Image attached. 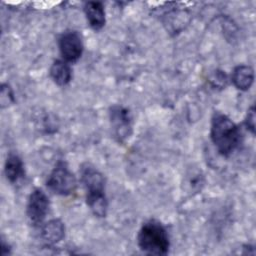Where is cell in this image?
I'll use <instances>...</instances> for the list:
<instances>
[{"label":"cell","instance_id":"cell-15","mask_svg":"<svg viewBox=\"0 0 256 256\" xmlns=\"http://www.w3.org/2000/svg\"><path fill=\"white\" fill-rule=\"evenodd\" d=\"M211 83L214 87H218V88H225L227 85V76L224 72L222 71H216L212 78H211Z\"/></svg>","mask_w":256,"mask_h":256},{"label":"cell","instance_id":"cell-16","mask_svg":"<svg viewBox=\"0 0 256 256\" xmlns=\"http://www.w3.org/2000/svg\"><path fill=\"white\" fill-rule=\"evenodd\" d=\"M245 125L247 127V129L254 134L255 133V109L254 106H252L247 113L246 119H245Z\"/></svg>","mask_w":256,"mask_h":256},{"label":"cell","instance_id":"cell-5","mask_svg":"<svg viewBox=\"0 0 256 256\" xmlns=\"http://www.w3.org/2000/svg\"><path fill=\"white\" fill-rule=\"evenodd\" d=\"M50 208V201L45 192L35 189L30 194L27 202V216L33 226H40L45 220Z\"/></svg>","mask_w":256,"mask_h":256},{"label":"cell","instance_id":"cell-13","mask_svg":"<svg viewBox=\"0 0 256 256\" xmlns=\"http://www.w3.org/2000/svg\"><path fill=\"white\" fill-rule=\"evenodd\" d=\"M86 203L95 216L103 218L107 215L108 201L105 193L86 195Z\"/></svg>","mask_w":256,"mask_h":256},{"label":"cell","instance_id":"cell-3","mask_svg":"<svg viewBox=\"0 0 256 256\" xmlns=\"http://www.w3.org/2000/svg\"><path fill=\"white\" fill-rule=\"evenodd\" d=\"M47 187L55 194L69 196L77 188V179L66 162H58L46 181Z\"/></svg>","mask_w":256,"mask_h":256},{"label":"cell","instance_id":"cell-9","mask_svg":"<svg viewBox=\"0 0 256 256\" xmlns=\"http://www.w3.org/2000/svg\"><path fill=\"white\" fill-rule=\"evenodd\" d=\"M41 237L48 245H54L65 237V225L59 219H53L41 227Z\"/></svg>","mask_w":256,"mask_h":256},{"label":"cell","instance_id":"cell-10","mask_svg":"<svg viewBox=\"0 0 256 256\" xmlns=\"http://www.w3.org/2000/svg\"><path fill=\"white\" fill-rule=\"evenodd\" d=\"M231 81L238 90H249L254 82V71L252 67L247 65L237 66L232 72Z\"/></svg>","mask_w":256,"mask_h":256},{"label":"cell","instance_id":"cell-7","mask_svg":"<svg viewBox=\"0 0 256 256\" xmlns=\"http://www.w3.org/2000/svg\"><path fill=\"white\" fill-rule=\"evenodd\" d=\"M80 180L86 191V194L105 193V179L91 164H84L80 170Z\"/></svg>","mask_w":256,"mask_h":256},{"label":"cell","instance_id":"cell-11","mask_svg":"<svg viewBox=\"0 0 256 256\" xmlns=\"http://www.w3.org/2000/svg\"><path fill=\"white\" fill-rule=\"evenodd\" d=\"M4 172L7 180L10 183L15 184L19 182L25 176L24 164L22 159L17 154H9L5 162Z\"/></svg>","mask_w":256,"mask_h":256},{"label":"cell","instance_id":"cell-6","mask_svg":"<svg viewBox=\"0 0 256 256\" xmlns=\"http://www.w3.org/2000/svg\"><path fill=\"white\" fill-rule=\"evenodd\" d=\"M59 50L64 59L68 63L77 62L84 50V45L80 34L76 31H66L59 39Z\"/></svg>","mask_w":256,"mask_h":256},{"label":"cell","instance_id":"cell-14","mask_svg":"<svg viewBox=\"0 0 256 256\" xmlns=\"http://www.w3.org/2000/svg\"><path fill=\"white\" fill-rule=\"evenodd\" d=\"M14 103V94L9 85L3 84L1 88V107L5 108Z\"/></svg>","mask_w":256,"mask_h":256},{"label":"cell","instance_id":"cell-1","mask_svg":"<svg viewBox=\"0 0 256 256\" xmlns=\"http://www.w3.org/2000/svg\"><path fill=\"white\" fill-rule=\"evenodd\" d=\"M211 140L217 151L225 157L235 152L242 143L239 127L225 114L215 112L211 121Z\"/></svg>","mask_w":256,"mask_h":256},{"label":"cell","instance_id":"cell-8","mask_svg":"<svg viewBox=\"0 0 256 256\" xmlns=\"http://www.w3.org/2000/svg\"><path fill=\"white\" fill-rule=\"evenodd\" d=\"M84 13L89 26L94 31H99L105 26V23H106L105 9L101 2L90 1L85 3Z\"/></svg>","mask_w":256,"mask_h":256},{"label":"cell","instance_id":"cell-2","mask_svg":"<svg viewBox=\"0 0 256 256\" xmlns=\"http://www.w3.org/2000/svg\"><path fill=\"white\" fill-rule=\"evenodd\" d=\"M138 246L149 255L168 254L170 241L166 228L157 220L147 221L139 231Z\"/></svg>","mask_w":256,"mask_h":256},{"label":"cell","instance_id":"cell-4","mask_svg":"<svg viewBox=\"0 0 256 256\" xmlns=\"http://www.w3.org/2000/svg\"><path fill=\"white\" fill-rule=\"evenodd\" d=\"M109 117L116 139L119 142L126 141L133 132V118L130 111L116 105L110 108Z\"/></svg>","mask_w":256,"mask_h":256},{"label":"cell","instance_id":"cell-12","mask_svg":"<svg viewBox=\"0 0 256 256\" xmlns=\"http://www.w3.org/2000/svg\"><path fill=\"white\" fill-rule=\"evenodd\" d=\"M50 76L58 86H66L72 80V69L68 62L64 60H56L50 68Z\"/></svg>","mask_w":256,"mask_h":256}]
</instances>
